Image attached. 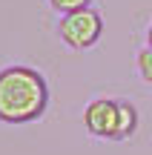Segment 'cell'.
<instances>
[{
  "label": "cell",
  "instance_id": "obj_4",
  "mask_svg": "<svg viewBox=\"0 0 152 155\" xmlns=\"http://www.w3.org/2000/svg\"><path fill=\"white\" fill-rule=\"evenodd\" d=\"M135 127H138V112H135V106H132L129 101H118V135H115V141L129 138V135L135 132Z\"/></svg>",
  "mask_w": 152,
  "mask_h": 155
},
{
  "label": "cell",
  "instance_id": "obj_2",
  "mask_svg": "<svg viewBox=\"0 0 152 155\" xmlns=\"http://www.w3.org/2000/svg\"><path fill=\"white\" fill-rule=\"evenodd\" d=\"M60 40L69 46V49H89L101 40L103 35V17L98 15L95 9H78L69 12V15L60 17Z\"/></svg>",
  "mask_w": 152,
  "mask_h": 155
},
{
  "label": "cell",
  "instance_id": "obj_5",
  "mask_svg": "<svg viewBox=\"0 0 152 155\" xmlns=\"http://www.w3.org/2000/svg\"><path fill=\"white\" fill-rule=\"evenodd\" d=\"M92 0H49V6L60 15H69V12H78V9H89Z\"/></svg>",
  "mask_w": 152,
  "mask_h": 155
},
{
  "label": "cell",
  "instance_id": "obj_7",
  "mask_svg": "<svg viewBox=\"0 0 152 155\" xmlns=\"http://www.w3.org/2000/svg\"><path fill=\"white\" fill-rule=\"evenodd\" d=\"M147 46L152 49V26H149V32H147Z\"/></svg>",
  "mask_w": 152,
  "mask_h": 155
},
{
  "label": "cell",
  "instance_id": "obj_3",
  "mask_svg": "<svg viewBox=\"0 0 152 155\" xmlns=\"http://www.w3.org/2000/svg\"><path fill=\"white\" fill-rule=\"evenodd\" d=\"M83 124L95 138H109L115 141L118 135V101L98 98L83 109Z\"/></svg>",
  "mask_w": 152,
  "mask_h": 155
},
{
  "label": "cell",
  "instance_id": "obj_6",
  "mask_svg": "<svg viewBox=\"0 0 152 155\" xmlns=\"http://www.w3.org/2000/svg\"><path fill=\"white\" fill-rule=\"evenodd\" d=\"M138 75H141L147 83H152V49L149 46L138 52Z\"/></svg>",
  "mask_w": 152,
  "mask_h": 155
},
{
  "label": "cell",
  "instance_id": "obj_1",
  "mask_svg": "<svg viewBox=\"0 0 152 155\" xmlns=\"http://www.w3.org/2000/svg\"><path fill=\"white\" fill-rule=\"evenodd\" d=\"M49 104L46 78L32 66H6L0 69V121L29 124L37 121Z\"/></svg>",
  "mask_w": 152,
  "mask_h": 155
}]
</instances>
